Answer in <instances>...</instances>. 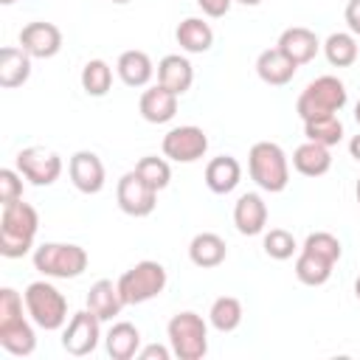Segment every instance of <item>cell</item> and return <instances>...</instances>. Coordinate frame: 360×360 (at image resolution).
<instances>
[{"label": "cell", "mask_w": 360, "mask_h": 360, "mask_svg": "<svg viewBox=\"0 0 360 360\" xmlns=\"http://www.w3.org/2000/svg\"><path fill=\"white\" fill-rule=\"evenodd\" d=\"M332 267H335L332 262H326V259H321L309 250H301L298 259H295V278L307 287H321V284L329 281Z\"/></svg>", "instance_id": "cell-28"}, {"label": "cell", "mask_w": 360, "mask_h": 360, "mask_svg": "<svg viewBox=\"0 0 360 360\" xmlns=\"http://www.w3.org/2000/svg\"><path fill=\"white\" fill-rule=\"evenodd\" d=\"M34 267L48 278H76L87 270V250L70 242H45L34 250Z\"/></svg>", "instance_id": "cell-6"}, {"label": "cell", "mask_w": 360, "mask_h": 360, "mask_svg": "<svg viewBox=\"0 0 360 360\" xmlns=\"http://www.w3.org/2000/svg\"><path fill=\"white\" fill-rule=\"evenodd\" d=\"M112 3H129V0H112Z\"/></svg>", "instance_id": "cell-46"}, {"label": "cell", "mask_w": 360, "mask_h": 360, "mask_svg": "<svg viewBox=\"0 0 360 360\" xmlns=\"http://www.w3.org/2000/svg\"><path fill=\"white\" fill-rule=\"evenodd\" d=\"M231 3H233V0H197V6H200L208 17H222V14H228Z\"/></svg>", "instance_id": "cell-38"}, {"label": "cell", "mask_w": 360, "mask_h": 360, "mask_svg": "<svg viewBox=\"0 0 360 360\" xmlns=\"http://www.w3.org/2000/svg\"><path fill=\"white\" fill-rule=\"evenodd\" d=\"M354 197H357V202H360V177H357V186H354Z\"/></svg>", "instance_id": "cell-44"}, {"label": "cell", "mask_w": 360, "mask_h": 360, "mask_svg": "<svg viewBox=\"0 0 360 360\" xmlns=\"http://www.w3.org/2000/svg\"><path fill=\"white\" fill-rule=\"evenodd\" d=\"M17 172L34 186H51L62 174V158L45 146H28L17 152Z\"/></svg>", "instance_id": "cell-10"}, {"label": "cell", "mask_w": 360, "mask_h": 360, "mask_svg": "<svg viewBox=\"0 0 360 360\" xmlns=\"http://www.w3.org/2000/svg\"><path fill=\"white\" fill-rule=\"evenodd\" d=\"M141 352V332L135 323L129 321H118L112 323V329L107 332V354L112 360H132Z\"/></svg>", "instance_id": "cell-25"}, {"label": "cell", "mask_w": 360, "mask_h": 360, "mask_svg": "<svg viewBox=\"0 0 360 360\" xmlns=\"http://www.w3.org/2000/svg\"><path fill=\"white\" fill-rule=\"evenodd\" d=\"M118 292L124 298V304L135 307V304H146L152 298H158L166 287V267L160 262L143 259L138 264H132L127 273H121V278L115 281Z\"/></svg>", "instance_id": "cell-7"}, {"label": "cell", "mask_w": 360, "mask_h": 360, "mask_svg": "<svg viewBox=\"0 0 360 360\" xmlns=\"http://www.w3.org/2000/svg\"><path fill=\"white\" fill-rule=\"evenodd\" d=\"M349 155H352L354 160H360V135H354V138L349 141Z\"/></svg>", "instance_id": "cell-40"}, {"label": "cell", "mask_w": 360, "mask_h": 360, "mask_svg": "<svg viewBox=\"0 0 360 360\" xmlns=\"http://www.w3.org/2000/svg\"><path fill=\"white\" fill-rule=\"evenodd\" d=\"M0 3H3V6H11V3H14V0H0Z\"/></svg>", "instance_id": "cell-45"}, {"label": "cell", "mask_w": 360, "mask_h": 360, "mask_svg": "<svg viewBox=\"0 0 360 360\" xmlns=\"http://www.w3.org/2000/svg\"><path fill=\"white\" fill-rule=\"evenodd\" d=\"M301 250H309V253H315V256H321V259H326V262H338L340 259V242H338V236L335 233H329V231H315V233H309L307 239H304V248Z\"/></svg>", "instance_id": "cell-34"}, {"label": "cell", "mask_w": 360, "mask_h": 360, "mask_svg": "<svg viewBox=\"0 0 360 360\" xmlns=\"http://www.w3.org/2000/svg\"><path fill=\"white\" fill-rule=\"evenodd\" d=\"M169 354H172V349H166V346H158V343H152V346H146V349H141L138 352V357L141 360H169Z\"/></svg>", "instance_id": "cell-39"}, {"label": "cell", "mask_w": 360, "mask_h": 360, "mask_svg": "<svg viewBox=\"0 0 360 360\" xmlns=\"http://www.w3.org/2000/svg\"><path fill=\"white\" fill-rule=\"evenodd\" d=\"M346 84L338 76H318L304 87V93L295 101V112L301 121L321 118V115H335L346 107Z\"/></svg>", "instance_id": "cell-5"}, {"label": "cell", "mask_w": 360, "mask_h": 360, "mask_svg": "<svg viewBox=\"0 0 360 360\" xmlns=\"http://www.w3.org/2000/svg\"><path fill=\"white\" fill-rule=\"evenodd\" d=\"M115 70H118V76H121V82L127 87H143V84H149V79L155 73V65H152L146 51H135L132 48V51H124L118 56Z\"/></svg>", "instance_id": "cell-23"}, {"label": "cell", "mask_w": 360, "mask_h": 360, "mask_svg": "<svg viewBox=\"0 0 360 360\" xmlns=\"http://www.w3.org/2000/svg\"><path fill=\"white\" fill-rule=\"evenodd\" d=\"M174 37H177V45H180L183 51H188V53H205V51L214 45V31H211V25H208L205 20H200V17H186V20L177 25Z\"/></svg>", "instance_id": "cell-27"}, {"label": "cell", "mask_w": 360, "mask_h": 360, "mask_svg": "<svg viewBox=\"0 0 360 360\" xmlns=\"http://www.w3.org/2000/svg\"><path fill=\"white\" fill-rule=\"evenodd\" d=\"M101 338V318L90 309H79L70 315L65 332H62V349L73 357H84L90 352H96Z\"/></svg>", "instance_id": "cell-9"}, {"label": "cell", "mask_w": 360, "mask_h": 360, "mask_svg": "<svg viewBox=\"0 0 360 360\" xmlns=\"http://www.w3.org/2000/svg\"><path fill=\"white\" fill-rule=\"evenodd\" d=\"M166 335H169L172 354L180 360H202L208 352V326H205L202 315H197L191 309L172 315Z\"/></svg>", "instance_id": "cell-4"}, {"label": "cell", "mask_w": 360, "mask_h": 360, "mask_svg": "<svg viewBox=\"0 0 360 360\" xmlns=\"http://www.w3.org/2000/svg\"><path fill=\"white\" fill-rule=\"evenodd\" d=\"M208 321L217 332H233L242 323V301L233 295H219L208 309Z\"/></svg>", "instance_id": "cell-29"}, {"label": "cell", "mask_w": 360, "mask_h": 360, "mask_svg": "<svg viewBox=\"0 0 360 360\" xmlns=\"http://www.w3.org/2000/svg\"><path fill=\"white\" fill-rule=\"evenodd\" d=\"M118 208L129 217H149L158 205V188H152L135 169L127 172L115 186Z\"/></svg>", "instance_id": "cell-11"}, {"label": "cell", "mask_w": 360, "mask_h": 360, "mask_svg": "<svg viewBox=\"0 0 360 360\" xmlns=\"http://www.w3.org/2000/svg\"><path fill=\"white\" fill-rule=\"evenodd\" d=\"M121 307H127V304H124V298L118 292V284H112L110 278H98L90 287V292H87V309L96 312L101 321H112L121 312Z\"/></svg>", "instance_id": "cell-24"}, {"label": "cell", "mask_w": 360, "mask_h": 360, "mask_svg": "<svg viewBox=\"0 0 360 360\" xmlns=\"http://www.w3.org/2000/svg\"><path fill=\"white\" fill-rule=\"evenodd\" d=\"M22 298H25V309H28L31 321L39 329L53 332V329L65 326V321H68V301H65V295L53 284H48V281H31L25 287Z\"/></svg>", "instance_id": "cell-8"}, {"label": "cell", "mask_w": 360, "mask_h": 360, "mask_svg": "<svg viewBox=\"0 0 360 360\" xmlns=\"http://www.w3.org/2000/svg\"><path fill=\"white\" fill-rule=\"evenodd\" d=\"M225 256H228V245H225V239H222L219 233H214V231L197 233V236L191 239V245H188V259H191L197 267H202V270L219 267V264L225 262Z\"/></svg>", "instance_id": "cell-22"}, {"label": "cell", "mask_w": 360, "mask_h": 360, "mask_svg": "<svg viewBox=\"0 0 360 360\" xmlns=\"http://www.w3.org/2000/svg\"><path fill=\"white\" fill-rule=\"evenodd\" d=\"M22 200V180L14 169H0V202H17Z\"/></svg>", "instance_id": "cell-36"}, {"label": "cell", "mask_w": 360, "mask_h": 360, "mask_svg": "<svg viewBox=\"0 0 360 360\" xmlns=\"http://www.w3.org/2000/svg\"><path fill=\"white\" fill-rule=\"evenodd\" d=\"M236 3H242V6H259L262 0H236Z\"/></svg>", "instance_id": "cell-41"}, {"label": "cell", "mask_w": 360, "mask_h": 360, "mask_svg": "<svg viewBox=\"0 0 360 360\" xmlns=\"http://www.w3.org/2000/svg\"><path fill=\"white\" fill-rule=\"evenodd\" d=\"M205 149H208V135L194 124L174 127L163 135V155L172 158L174 163H194L205 155Z\"/></svg>", "instance_id": "cell-12"}, {"label": "cell", "mask_w": 360, "mask_h": 360, "mask_svg": "<svg viewBox=\"0 0 360 360\" xmlns=\"http://www.w3.org/2000/svg\"><path fill=\"white\" fill-rule=\"evenodd\" d=\"M323 53H326L329 65H335V68L354 65V59H357V39H354V34H346V31L329 34L326 42H323Z\"/></svg>", "instance_id": "cell-30"}, {"label": "cell", "mask_w": 360, "mask_h": 360, "mask_svg": "<svg viewBox=\"0 0 360 360\" xmlns=\"http://www.w3.org/2000/svg\"><path fill=\"white\" fill-rule=\"evenodd\" d=\"M31 76V56L20 45H6L0 51V87L14 90Z\"/></svg>", "instance_id": "cell-19"}, {"label": "cell", "mask_w": 360, "mask_h": 360, "mask_svg": "<svg viewBox=\"0 0 360 360\" xmlns=\"http://www.w3.org/2000/svg\"><path fill=\"white\" fill-rule=\"evenodd\" d=\"M22 301L17 290H0V346L14 357H28L37 349L34 329L22 315Z\"/></svg>", "instance_id": "cell-2"}, {"label": "cell", "mask_w": 360, "mask_h": 360, "mask_svg": "<svg viewBox=\"0 0 360 360\" xmlns=\"http://www.w3.org/2000/svg\"><path fill=\"white\" fill-rule=\"evenodd\" d=\"M20 48L31 59H51L62 48V31L53 22H45V20L28 22L20 31Z\"/></svg>", "instance_id": "cell-13"}, {"label": "cell", "mask_w": 360, "mask_h": 360, "mask_svg": "<svg viewBox=\"0 0 360 360\" xmlns=\"http://www.w3.org/2000/svg\"><path fill=\"white\" fill-rule=\"evenodd\" d=\"M304 135L307 141L323 143V146H335L343 138V124L338 115H321V118H309L304 121Z\"/></svg>", "instance_id": "cell-32"}, {"label": "cell", "mask_w": 360, "mask_h": 360, "mask_svg": "<svg viewBox=\"0 0 360 360\" xmlns=\"http://www.w3.org/2000/svg\"><path fill=\"white\" fill-rule=\"evenodd\" d=\"M242 180V166L231 155H219L205 166V186L214 194H231Z\"/></svg>", "instance_id": "cell-21"}, {"label": "cell", "mask_w": 360, "mask_h": 360, "mask_svg": "<svg viewBox=\"0 0 360 360\" xmlns=\"http://www.w3.org/2000/svg\"><path fill=\"white\" fill-rule=\"evenodd\" d=\"M295 70H298V65H295L292 59H287L278 48H267V51H262L259 59H256V73H259V79H262L264 84H273V87H281V84L292 82Z\"/></svg>", "instance_id": "cell-18"}, {"label": "cell", "mask_w": 360, "mask_h": 360, "mask_svg": "<svg viewBox=\"0 0 360 360\" xmlns=\"http://www.w3.org/2000/svg\"><path fill=\"white\" fill-rule=\"evenodd\" d=\"M292 166H295V172H301L304 177H321V174H326L329 166H332L329 146L315 143V141L301 143V146L292 152Z\"/></svg>", "instance_id": "cell-26"}, {"label": "cell", "mask_w": 360, "mask_h": 360, "mask_svg": "<svg viewBox=\"0 0 360 360\" xmlns=\"http://www.w3.org/2000/svg\"><path fill=\"white\" fill-rule=\"evenodd\" d=\"M191 82H194V68H191V62L186 56L169 53V56H163L158 62V84L169 87L172 93L183 96L191 87Z\"/></svg>", "instance_id": "cell-20"}, {"label": "cell", "mask_w": 360, "mask_h": 360, "mask_svg": "<svg viewBox=\"0 0 360 360\" xmlns=\"http://www.w3.org/2000/svg\"><path fill=\"white\" fill-rule=\"evenodd\" d=\"M138 110H141L143 121H149V124H166L177 112V93H172L163 84H155V87H149V90L141 93Z\"/></svg>", "instance_id": "cell-16"}, {"label": "cell", "mask_w": 360, "mask_h": 360, "mask_svg": "<svg viewBox=\"0 0 360 360\" xmlns=\"http://www.w3.org/2000/svg\"><path fill=\"white\" fill-rule=\"evenodd\" d=\"M276 48H278L287 59H292L295 65H307V62H312V59H315V53H318L321 42H318L315 31H309V28H304V25H292V28L281 31V37H278V45H276Z\"/></svg>", "instance_id": "cell-15"}, {"label": "cell", "mask_w": 360, "mask_h": 360, "mask_svg": "<svg viewBox=\"0 0 360 360\" xmlns=\"http://www.w3.org/2000/svg\"><path fill=\"white\" fill-rule=\"evenodd\" d=\"M343 17H346L349 31H352L354 37H360V0H349V3H346Z\"/></svg>", "instance_id": "cell-37"}, {"label": "cell", "mask_w": 360, "mask_h": 360, "mask_svg": "<svg viewBox=\"0 0 360 360\" xmlns=\"http://www.w3.org/2000/svg\"><path fill=\"white\" fill-rule=\"evenodd\" d=\"M354 121H357V124H360V101H357V104H354Z\"/></svg>", "instance_id": "cell-42"}, {"label": "cell", "mask_w": 360, "mask_h": 360, "mask_svg": "<svg viewBox=\"0 0 360 360\" xmlns=\"http://www.w3.org/2000/svg\"><path fill=\"white\" fill-rule=\"evenodd\" d=\"M68 174H70L73 186H76L82 194H98V191L104 188V180H107L101 158H98L96 152H90V149H82V152L70 155V160H68Z\"/></svg>", "instance_id": "cell-14"}, {"label": "cell", "mask_w": 360, "mask_h": 360, "mask_svg": "<svg viewBox=\"0 0 360 360\" xmlns=\"http://www.w3.org/2000/svg\"><path fill=\"white\" fill-rule=\"evenodd\" d=\"M233 225L245 236H256L267 225V205L256 191H248L233 205Z\"/></svg>", "instance_id": "cell-17"}, {"label": "cell", "mask_w": 360, "mask_h": 360, "mask_svg": "<svg viewBox=\"0 0 360 360\" xmlns=\"http://www.w3.org/2000/svg\"><path fill=\"white\" fill-rule=\"evenodd\" d=\"M82 87L87 96H107L112 87V68L104 59H90L82 68Z\"/></svg>", "instance_id": "cell-31"}, {"label": "cell", "mask_w": 360, "mask_h": 360, "mask_svg": "<svg viewBox=\"0 0 360 360\" xmlns=\"http://www.w3.org/2000/svg\"><path fill=\"white\" fill-rule=\"evenodd\" d=\"M354 295H357V301H360V278L354 281Z\"/></svg>", "instance_id": "cell-43"}, {"label": "cell", "mask_w": 360, "mask_h": 360, "mask_svg": "<svg viewBox=\"0 0 360 360\" xmlns=\"http://www.w3.org/2000/svg\"><path fill=\"white\" fill-rule=\"evenodd\" d=\"M39 228V217L37 208L17 200L3 205V217H0V253L6 259H20L34 248V236Z\"/></svg>", "instance_id": "cell-1"}, {"label": "cell", "mask_w": 360, "mask_h": 360, "mask_svg": "<svg viewBox=\"0 0 360 360\" xmlns=\"http://www.w3.org/2000/svg\"><path fill=\"white\" fill-rule=\"evenodd\" d=\"M295 250H298V245H295V236H292L290 231L273 228V231L264 233V253H267L270 259L284 262V259H290Z\"/></svg>", "instance_id": "cell-35"}, {"label": "cell", "mask_w": 360, "mask_h": 360, "mask_svg": "<svg viewBox=\"0 0 360 360\" xmlns=\"http://www.w3.org/2000/svg\"><path fill=\"white\" fill-rule=\"evenodd\" d=\"M135 172L152 186V188H166L169 186V180H172V169H169V163L163 160V158H155V155H146V158H141L138 163H135Z\"/></svg>", "instance_id": "cell-33"}, {"label": "cell", "mask_w": 360, "mask_h": 360, "mask_svg": "<svg viewBox=\"0 0 360 360\" xmlns=\"http://www.w3.org/2000/svg\"><path fill=\"white\" fill-rule=\"evenodd\" d=\"M248 172H250V180L262 191H270V194L284 191L287 183H290L287 155L273 141H259V143L250 146V152H248Z\"/></svg>", "instance_id": "cell-3"}]
</instances>
